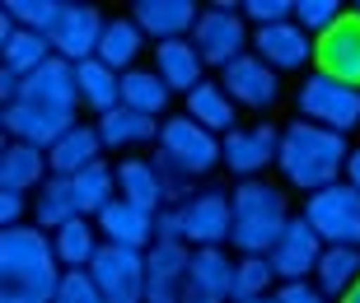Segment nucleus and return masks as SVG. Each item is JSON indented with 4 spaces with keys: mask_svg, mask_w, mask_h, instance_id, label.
Instances as JSON below:
<instances>
[{
    "mask_svg": "<svg viewBox=\"0 0 360 303\" xmlns=\"http://www.w3.org/2000/svg\"><path fill=\"white\" fill-rule=\"evenodd\" d=\"M56 248L38 224L0 229V299L52 303L66 271H56Z\"/></svg>",
    "mask_w": 360,
    "mask_h": 303,
    "instance_id": "nucleus-1",
    "label": "nucleus"
},
{
    "mask_svg": "<svg viewBox=\"0 0 360 303\" xmlns=\"http://www.w3.org/2000/svg\"><path fill=\"white\" fill-rule=\"evenodd\" d=\"M347 159H351V145L347 135L328 131V126H314V121H290L281 131V149H276V168L281 177L300 191H323V187L342 182L347 173Z\"/></svg>",
    "mask_w": 360,
    "mask_h": 303,
    "instance_id": "nucleus-2",
    "label": "nucleus"
},
{
    "mask_svg": "<svg viewBox=\"0 0 360 303\" xmlns=\"http://www.w3.org/2000/svg\"><path fill=\"white\" fill-rule=\"evenodd\" d=\"M229 206H234V229H229V243L243 252V257H267L276 248L281 229L290 224V206H285V191L267 177H248L229 191Z\"/></svg>",
    "mask_w": 360,
    "mask_h": 303,
    "instance_id": "nucleus-3",
    "label": "nucleus"
},
{
    "mask_svg": "<svg viewBox=\"0 0 360 303\" xmlns=\"http://www.w3.org/2000/svg\"><path fill=\"white\" fill-rule=\"evenodd\" d=\"M295 107H300V121L328 126V131H337V135H347V131L360 126V89H351V84H342V79H333V75H323V70L300 79Z\"/></svg>",
    "mask_w": 360,
    "mask_h": 303,
    "instance_id": "nucleus-4",
    "label": "nucleus"
},
{
    "mask_svg": "<svg viewBox=\"0 0 360 303\" xmlns=\"http://www.w3.org/2000/svg\"><path fill=\"white\" fill-rule=\"evenodd\" d=\"M304 220L323 238V248H360V191L347 177L304 196Z\"/></svg>",
    "mask_w": 360,
    "mask_h": 303,
    "instance_id": "nucleus-5",
    "label": "nucleus"
},
{
    "mask_svg": "<svg viewBox=\"0 0 360 303\" xmlns=\"http://www.w3.org/2000/svg\"><path fill=\"white\" fill-rule=\"evenodd\" d=\"M155 145H160V154L174 159L178 168L192 173L197 182L211 168L225 163V140H220L215 131H206L201 121H192L187 112H183V117H164L160 121V140H155Z\"/></svg>",
    "mask_w": 360,
    "mask_h": 303,
    "instance_id": "nucleus-6",
    "label": "nucleus"
},
{
    "mask_svg": "<svg viewBox=\"0 0 360 303\" xmlns=\"http://www.w3.org/2000/svg\"><path fill=\"white\" fill-rule=\"evenodd\" d=\"M178 229L187 248H225L234 229V206L225 187H197L187 201H178Z\"/></svg>",
    "mask_w": 360,
    "mask_h": 303,
    "instance_id": "nucleus-7",
    "label": "nucleus"
},
{
    "mask_svg": "<svg viewBox=\"0 0 360 303\" xmlns=\"http://www.w3.org/2000/svg\"><path fill=\"white\" fill-rule=\"evenodd\" d=\"M103 10L98 5H84V0H61V10H56L52 28H47V42H52L56 56H66V61H94L98 56V42H103Z\"/></svg>",
    "mask_w": 360,
    "mask_h": 303,
    "instance_id": "nucleus-8",
    "label": "nucleus"
},
{
    "mask_svg": "<svg viewBox=\"0 0 360 303\" xmlns=\"http://www.w3.org/2000/svg\"><path fill=\"white\" fill-rule=\"evenodd\" d=\"M192 47L201 52L206 66H220V70L229 61L248 56V19L239 14V5H211V10H201L197 28H192Z\"/></svg>",
    "mask_w": 360,
    "mask_h": 303,
    "instance_id": "nucleus-9",
    "label": "nucleus"
},
{
    "mask_svg": "<svg viewBox=\"0 0 360 303\" xmlns=\"http://www.w3.org/2000/svg\"><path fill=\"white\" fill-rule=\"evenodd\" d=\"M89 276L103 290L108 303H146V252L103 243V252L89 266Z\"/></svg>",
    "mask_w": 360,
    "mask_h": 303,
    "instance_id": "nucleus-10",
    "label": "nucleus"
},
{
    "mask_svg": "<svg viewBox=\"0 0 360 303\" xmlns=\"http://www.w3.org/2000/svg\"><path fill=\"white\" fill-rule=\"evenodd\" d=\"M10 140H24V145L52 149L66 131H75L80 121L75 112H56V107H38V103H5V117H0Z\"/></svg>",
    "mask_w": 360,
    "mask_h": 303,
    "instance_id": "nucleus-11",
    "label": "nucleus"
},
{
    "mask_svg": "<svg viewBox=\"0 0 360 303\" xmlns=\"http://www.w3.org/2000/svg\"><path fill=\"white\" fill-rule=\"evenodd\" d=\"M220 84H225V93L239 107H253V112H267L281 98V75L253 52L239 56V61H229V66L220 70Z\"/></svg>",
    "mask_w": 360,
    "mask_h": 303,
    "instance_id": "nucleus-12",
    "label": "nucleus"
},
{
    "mask_svg": "<svg viewBox=\"0 0 360 303\" xmlns=\"http://www.w3.org/2000/svg\"><path fill=\"white\" fill-rule=\"evenodd\" d=\"M187 243H155L146 252V303H183L187 299Z\"/></svg>",
    "mask_w": 360,
    "mask_h": 303,
    "instance_id": "nucleus-13",
    "label": "nucleus"
},
{
    "mask_svg": "<svg viewBox=\"0 0 360 303\" xmlns=\"http://www.w3.org/2000/svg\"><path fill=\"white\" fill-rule=\"evenodd\" d=\"M271 266H276V276L290 285V280H309L314 271H319V257H323V238L314 234V224H309L304 215H290V224L281 229L276 248L267 252Z\"/></svg>",
    "mask_w": 360,
    "mask_h": 303,
    "instance_id": "nucleus-14",
    "label": "nucleus"
},
{
    "mask_svg": "<svg viewBox=\"0 0 360 303\" xmlns=\"http://www.w3.org/2000/svg\"><path fill=\"white\" fill-rule=\"evenodd\" d=\"M14 103H38V107H56V112H75L80 107V75H75V61L66 56H52L42 70L24 79V89Z\"/></svg>",
    "mask_w": 360,
    "mask_h": 303,
    "instance_id": "nucleus-15",
    "label": "nucleus"
},
{
    "mask_svg": "<svg viewBox=\"0 0 360 303\" xmlns=\"http://www.w3.org/2000/svg\"><path fill=\"white\" fill-rule=\"evenodd\" d=\"M314 61H319L323 75L342 79L351 89H360V14L347 10V19L337 28H328L319 42H314Z\"/></svg>",
    "mask_w": 360,
    "mask_h": 303,
    "instance_id": "nucleus-16",
    "label": "nucleus"
},
{
    "mask_svg": "<svg viewBox=\"0 0 360 303\" xmlns=\"http://www.w3.org/2000/svg\"><path fill=\"white\" fill-rule=\"evenodd\" d=\"M234 257L225 248H192L183 303H229L234 299Z\"/></svg>",
    "mask_w": 360,
    "mask_h": 303,
    "instance_id": "nucleus-17",
    "label": "nucleus"
},
{
    "mask_svg": "<svg viewBox=\"0 0 360 303\" xmlns=\"http://www.w3.org/2000/svg\"><path fill=\"white\" fill-rule=\"evenodd\" d=\"M276 149H281V131L271 121L248 126V131H229L225 135V168L234 173L239 182H248V177H257L267 163H276Z\"/></svg>",
    "mask_w": 360,
    "mask_h": 303,
    "instance_id": "nucleus-18",
    "label": "nucleus"
},
{
    "mask_svg": "<svg viewBox=\"0 0 360 303\" xmlns=\"http://www.w3.org/2000/svg\"><path fill=\"white\" fill-rule=\"evenodd\" d=\"M253 56H262L276 75H285V70H304L309 61H314V38H309L295 19L290 24L257 28L253 33Z\"/></svg>",
    "mask_w": 360,
    "mask_h": 303,
    "instance_id": "nucleus-19",
    "label": "nucleus"
},
{
    "mask_svg": "<svg viewBox=\"0 0 360 303\" xmlns=\"http://www.w3.org/2000/svg\"><path fill=\"white\" fill-rule=\"evenodd\" d=\"M131 19L141 24V33L155 42H174V38H192L197 28V5L192 0H136Z\"/></svg>",
    "mask_w": 360,
    "mask_h": 303,
    "instance_id": "nucleus-20",
    "label": "nucleus"
},
{
    "mask_svg": "<svg viewBox=\"0 0 360 303\" xmlns=\"http://www.w3.org/2000/svg\"><path fill=\"white\" fill-rule=\"evenodd\" d=\"M98 234H103V243H112V248H131V252H150L155 248V215L141 210V206H131V201H112L98 220Z\"/></svg>",
    "mask_w": 360,
    "mask_h": 303,
    "instance_id": "nucleus-21",
    "label": "nucleus"
},
{
    "mask_svg": "<svg viewBox=\"0 0 360 303\" xmlns=\"http://www.w3.org/2000/svg\"><path fill=\"white\" fill-rule=\"evenodd\" d=\"M52 42H47V33H33V28H19L5 14L0 19V61H5V70H14L19 79H28L33 70H42L47 61H52Z\"/></svg>",
    "mask_w": 360,
    "mask_h": 303,
    "instance_id": "nucleus-22",
    "label": "nucleus"
},
{
    "mask_svg": "<svg viewBox=\"0 0 360 303\" xmlns=\"http://www.w3.org/2000/svg\"><path fill=\"white\" fill-rule=\"evenodd\" d=\"M52 177V163H47V149L24 145V140H10L0 149V187L5 191H33Z\"/></svg>",
    "mask_w": 360,
    "mask_h": 303,
    "instance_id": "nucleus-23",
    "label": "nucleus"
},
{
    "mask_svg": "<svg viewBox=\"0 0 360 303\" xmlns=\"http://www.w3.org/2000/svg\"><path fill=\"white\" fill-rule=\"evenodd\" d=\"M98 154H103V135H98V126H75V131H66L52 149H47V163H52L56 177H75V173L94 168V163H103Z\"/></svg>",
    "mask_w": 360,
    "mask_h": 303,
    "instance_id": "nucleus-24",
    "label": "nucleus"
},
{
    "mask_svg": "<svg viewBox=\"0 0 360 303\" xmlns=\"http://www.w3.org/2000/svg\"><path fill=\"white\" fill-rule=\"evenodd\" d=\"M201 52L192 47V38H174V42H160L155 47V75L178 93H192L201 84Z\"/></svg>",
    "mask_w": 360,
    "mask_h": 303,
    "instance_id": "nucleus-25",
    "label": "nucleus"
},
{
    "mask_svg": "<svg viewBox=\"0 0 360 303\" xmlns=\"http://www.w3.org/2000/svg\"><path fill=\"white\" fill-rule=\"evenodd\" d=\"M187 117L201 121L206 131H215L220 140H225L229 131H234V117H239V103L225 93V84H211V79H201L197 89L187 93Z\"/></svg>",
    "mask_w": 360,
    "mask_h": 303,
    "instance_id": "nucleus-26",
    "label": "nucleus"
},
{
    "mask_svg": "<svg viewBox=\"0 0 360 303\" xmlns=\"http://www.w3.org/2000/svg\"><path fill=\"white\" fill-rule=\"evenodd\" d=\"M117 191L122 201H131L141 210L160 215L169 201H164V187H160V173H155V159H122L117 163Z\"/></svg>",
    "mask_w": 360,
    "mask_h": 303,
    "instance_id": "nucleus-27",
    "label": "nucleus"
},
{
    "mask_svg": "<svg viewBox=\"0 0 360 303\" xmlns=\"http://www.w3.org/2000/svg\"><path fill=\"white\" fill-rule=\"evenodd\" d=\"M52 248H56V262L66 266V271H89L94 257L103 252V234H98V224L94 220H70L66 229H56L52 234Z\"/></svg>",
    "mask_w": 360,
    "mask_h": 303,
    "instance_id": "nucleus-28",
    "label": "nucleus"
},
{
    "mask_svg": "<svg viewBox=\"0 0 360 303\" xmlns=\"http://www.w3.org/2000/svg\"><path fill=\"white\" fill-rule=\"evenodd\" d=\"M33 220H38V229H66L70 220H80V201H75V182L70 177H47V182L38 187V196H33Z\"/></svg>",
    "mask_w": 360,
    "mask_h": 303,
    "instance_id": "nucleus-29",
    "label": "nucleus"
},
{
    "mask_svg": "<svg viewBox=\"0 0 360 303\" xmlns=\"http://www.w3.org/2000/svg\"><path fill=\"white\" fill-rule=\"evenodd\" d=\"M98 135H103L108 149H136L160 140V121L146 117V112H131V107H112L108 117H98Z\"/></svg>",
    "mask_w": 360,
    "mask_h": 303,
    "instance_id": "nucleus-30",
    "label": "nucleus"
},
{
    "mask_svg": "<svg viewBox=\"0 0 360 303\" xmlns=\"http://www.w3.org/2000/svg\"><path fill=\"white\" fill-rule=\"evenodd\" d=\"M141 47H146V33H141V24H136V19H108L103 42H98V61H103L108 70L127 75V70H136Z\"/></svg>",
    "mask_w": 360,
    "mask_h": 303,
    "instance_id": "nucleus-31",
    "label": "nucleus"
},
{
    "mask_svg": "<svg viewBox=\"0 0 360 303\" xmlns=\"http://www.w3.org/2000/svg\"><path fill=\"white\" fill-rule=\"evenodd\" d=\"M360 280V248H323L314 285L323 299H347V290Z\"/></svg>",
    "mask_w": 360,
    "mask_h": 303,
    "instance_id": "nucleus-32",
    "label": "nucleus"
},
{
    "mask_svg": "<svg viewBox=\"0 0 360 303\" xmlns=\"http://www.w3.org/2000/svg\"><path fill=\"white\" fill-rule=\"evenodd\" d=\"M75 75H80V103L94 107L98 117H108L112 107H122V75L108 70L98 56H94V61H80Z\"/></svg>",
    "mask_w": 360,
    "mask_h": 303,
    "instance_id": "nucleus-33",
    "label": "nucleus"
},
{
    "mask_svg": "<svg viewBox=\"0 0 360 303\" xmlns=\"http://www.w3.org/2000/svg\"><path fill=\"white\" fill-rule=\"evenodd\" d=\"M70 182H75V201H80L84 220H98V215L122 196V191H117V168H108V163H94V168L75 173Z\"/></svg>",
    "mask_w": 360,
    "mask_h": 303,
    "instance_id": "nucleus-34",
    "label": "nucleus"
},
{
    "mask_svg": "<svg viewBox=\"0 0 360 303\" xmlns=\"http://www.w3.org/2000/svg\"><path fill=\"white\" fill-rule=\"evenodd\" d=\"M169 84H164L155 70H127L122 75V107H131V112H146V117H160L164 107H169Z\"/></svg>",
    "mask_w": 360,
    "mask_h": 303,
    "instance_id": "nucleus-35",
    "label": "nucleus"
},
{
    "mask_svg": "<svg viewBox=\"0 0 360 303\" xmlns=\"http://www.w3.org/2000/svg\"><path fill=\"white\" fill-rule=\"evenodd\" d=\"M271 285H276L271 257H239V266H234V299H267Z\"/></svg>",
    "mask_w": 360,
    "mask_h": 303,
    "instance_id": "nucleus-36",
    "label": "nucleus"
},
{
    "mask_svg": "<svg viewBox=\"0 0 360 303\" xmlns=\"http://www.w3.org/2000/svg\"><path fill=\"white\" fill-rule=\"evenodd\" d=\"M342 19H347V5H337V0H295V24L304 28L314 42H319L328 28H337Z\"/></svg>",
    "mask_w": 360,
    "mask_h": 303,
    "instance_id": "nucleus-37",
    "label": "nucleus"
},
{
    "mask_svg": "<svg viewBox=\"0 0 360 303\" xmlns=\"http://www.w3.org/2000/svg\"><path fill=\"white\" fill-rule=\"evenodd\" d=\"M155 173H160V187H164V201H169V206H178V201H187L197 191V177L187 168H178L174 159L160 154V149H155Z\"/></svg>",
    "mask_w": 360,
    "mask_h": 303,
    "instance_id": "nucleus-38",
    "label": "nucleus"
},
{
    "mask_svg": "<svg viewBox=\"0 0 360 303\" xmlns=\"http://www.w3.org/2000/svg\"><path fill=\"white\" fill-rule=\"evenodd\" d=\"M56 10H61V0H10V5H5V14H10L14 24L33 28V33H47Z\"/></svg>",
    "mask_w": 360,
    "mask_h": 303,
    "instance_id": "nucleus-39",
    "label": "nucleus"
},
{
    "mask_svg": "<svg viewBox=\"0 0 360 303\" xmlns=\"http://www.w3.org/2000/svg\"><path fill=\"white\" fill-rule=\"evenodd\" d=\"M52 303H108V299H103V290L94 285L89 271H66L61 285H56V294H52Z\"/></svg>",
    "mask_w": 360,
    "mask_h": 303,
    "instance_id": "nucleus-40",
    "label": "nucleus"
},
{
    "mask_svg": "<svg viewBox=\"0 0 360 303\" xmlns=\"http://www.w3.org/2000/svg\"><path fill=\"white\" fill-rule=\"evenodd\" d=\"M239 14H243V19H253L257 28L290 24V19H295V0H243Z\"/></svg>",
    "mask_w": 360,
    "mask_h": 303,
    "instance_id": "nucleus-41",
    "label": "nucleus"
},
{
    "mask_svg": "<svg viewBox=\"0 0 360 303\" xmlns=\"http://www.w3.org/2000/svg\"><path fill=\"white\" fill-rule=\"evenodd\" d=\"M276 303H323V294H319V285H309V280H290V285L276 290Z\"/></svg>",
    "mask_w": 360,
    "mask_h": 303,
    "instance_id": "nucleus-42",
    "label": "nucleus"
},
{
    "mask_svg": "<svg viewBox=\"0 0 360 303\" xmlns=\"http://www.w3.org/2000/svg\"><path fill=\"white\" fill-rule=\"evenodd\" d=\"M24 191H5V187H0V224L5 229H14L19 224V215H24Z\"/></svg>",
    "mask_w": 360,
    "mask_h": 303,
    "instance_id": "nucleus-43",
    "label": "nucleus"
},
{
    "mask_svg": "<svg viewBox=\"0 0 360 303\" xmlns=\"http://www.w3.org/2000/svg\"><path fill=\"white\" fill-rule=\"evenodd\" d=\"M342 177H347V182L360 191V149H351V159H347V173H342Z\"/></svg>",
    "mask_w": 360,
    "mask_h": 303,
    "instance_id": "nucleus-44",
    "label": "nucleus"
},
{
    "mask_svg": "<svg viewBox=\"0 0 360 303\" xmlns=\"http://www.w3.org/2000/svg\"><path fill=\"white\" fill-rule=\"evenodd\" d=\"M342 303H360V280H356V285L347 290V299H342Z\"/></svg>",
    "mask_w": 360,
    "mask_h": 303,
    "instance_id": "nucleus-45",
    "label": "nucleus"
},
{
    "mask_svg": "<svg viewBox=\"0 0 360 303\" xmlns=\"http://www.w3.org/2000/svg\"><path fill=\"white\" fill-rule=\"evenodd\" d=\"M229 303H276V294H267V299H229Z\"/></svg>",
    "mask_w": 360,
    "mask_h": 303,
    "instance_id": "nucleus-46",
    "label": "nucleus"
},
{
    "mask_svg": "<svg viewBox=\"0 0 360 303\" xmlns=\"http://www.w3.org/2000/svg\"><path fill=\"white\" fill-rule=\"evenodd\" d=\"M351 14H360V5H351Z\"/></svg>",
    "mask_w": 360,
    "mask_h": 303,
    "instance_id": "nucleus-47",
    "label": "nucleus"
},
{
    "mask_svg": "<svg viewBox=\"0 0 360 303\" xmlns=\"http://www.w3.org/2000/svg\"><path fill=\"white\" fill-rule=\"evenodd\" d=\"M0 303H19V299H0Z\"/></svg>",
    "mask_w": 360,
    "mask_h": 303,
    "instance_id": "nucleus-48",
    "label": "nucleus"
},
{
    "mask_svg": "<svg viewBox=\"0 0 360 303\" xmlns=\"http://www.w3.org/2000/svg\"><path fill=\"white\" fill-rule=\"evenodd\" d=\"M323 303H333V299H323Z\"/></svg>",
    "mask_w": 360,
    "mask_h": 303,
    "instance_id": "nucleus-49",
    "label": "nucleus"
}]
</instances>
